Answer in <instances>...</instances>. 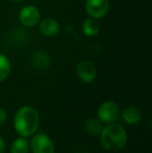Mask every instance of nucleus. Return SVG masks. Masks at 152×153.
Listing matches in <instances>:
<instances>
[{
    "label": "nucleus",
    "instance_id": "nucleus-2",
    "mask_svg": "<svg viewBox=\"0 0 152 153\" xmlns=\"http://www.w3.org/2000/svg\"><path fill=\"white\" fill-rule=\"evenodd\" d=\"M127 132L121 124H106L100 132V143L108 151H119L127 144Z\"/></svg>",
    "mask_w": 152,
    "mask_h": 153
},
{
    "label": "nucleus",
    "instance_id": "nucleus-10",
    "mask_svg": "<svg viewBox=\"0 0 152 153\" xmlns=\"http://www.w3.org/2000/svg\"><path fill=\"white\" fill-rule=\"evenodd\" d=\"M82 31L87 36H96L100 31L99 23L96 21V19L87 18L82 23Z\"/></svg>",
    "mask_w": 152,
    "mask_h": 153
},
{
    "label": "nucleus",
    "instance_id": "nucleus-11",
    "mask_svg": "<svg viewBox=\"0 0 152 153\" xmlns=\"http://www.w3.org/2000/svg\"><path fill=\"white\" fill-rule=\"evenodd\" d=\"M29 142L26 137H19L10 145V153H28Z\"/></svg>",
    "mask_w": 152,
    "mask_h": 153
},
{
    "label": "nucleus",
    "instance_id": "nucleus-16",
    "mask_svg": "<svg viewBox=\"0 0 152 153\" xmlns=\"http://www.w3.org/2000/svg\"><path fill=\"white\" fill-rule=\"evenodd\" d=\"M5 148H6V145H5V142L4 140L0 137V153H4L5 152Z\"/></svg>",
    "mask_w": 152,
    "mask_h": 153
},
{
    "label": "nucleus",
    "instance_id": "nucleus-8",
    "mask_svg": "<svg viewBox=\"0 0 152 153\" xmlns=\"http://www.w3.org/2000/svg\"><path fill=\"white\" fill-rule=\"evenodd\" d=\"M40 31L42 32L43 36L52 38L59 34L61 30L59 23L53 18H45L40 22Z\"/></svg>",
    "mask_w": 152,
    "mask_h": 153
},
{
    "label": "nucleus",
    "instance_id": "nucleus-14",
    "mask_svg": "<svg viewBox=\"0 0 152 153\" xmlns=\"http://www.w3.org/2000/svg\"><path fill=\"white\" fill-rule=\"evenodd\" d=\"M41 56H42V57H39V55L36 54V59H33V64H35L37 67H39V68L43 69V68H45V67L48 66L49 59H44V61H43V59H45V57L47 56V55L44 54V53H42V54H41Z\"/></svg>",
    "mask_w": 152,
    "mask_h": 153
},
{
    "label": "nucleus",
    "instance_id": "nucleus-1",
    "mask_svg": "<svg viewBox=\"0 0 152 153\" xmlns=\"http://www.w3.org/2000/svg\"><path fill=\"white\" fill-rule=\"evenodd\" d=\"M40 127V114L35 107L24 105L14 116V128L19 137H30Z\"/></svg>",
    "mask_w": 152,
    "mask_h": 153
},
{
    "label": "nucleus",
    "instance_id": "nucleus-7",
    "mask_svg": "<svg viewBox=\"0 0 152 153\" xmlns=\"http://www.w3.org/2000/svg\"><path fill=\"white\" fill-rule=\"evenodd\" d=\"M41 13L33 5H26L19 12V21L26 27H33L40 22Z\"/></svg>",
    "mask_w": 152,
    "mask_h": 153
},
{
    "label": "nucleus",
    "instance_id": "nucleus-13",
    "mask_svg": "<svg viewBox=\"0 0 152 153\" xmlns=\"http://www.w3.org/2000/svg\"><path fill=\"white\" fill-rule=\"evenodd\" d=\"M12 65L8 57L0 53V82L4 81L10 74Z\"/></svg>",
    "mask_w": 152,
    "mask_h": 153
},
{
    "label": "nucleus",
    "instance_id": "nucleus-17",
    "mask_svg": "<svg viewBox=\"0 0 152 153\" xmlns=\"http://www.w3.org/2000/svg\"><path fill=\"white\" fill-rule=\"evenodd\" d=\"M10 1H13V2H20V1H23V0H10Z\"/></svg>",
    "mask_w": 152,
    "mask_h": 153
},
{
    "label": "nucleus",
    "instance_id": "nucleus-6",
    "mask_svg": "<svg viewBox=\"0 0 152 153\" xmlns=\"http://www.w3.org/2000/svg\"><path fill=\"white\" fill-rule=\"evenodd\" d=\"M76 75L82 82L92 83L97 76L95 65L90 61H81L76 67Z\"/></svg>",
    "mask_w": 152,
    "mask_h": 153
},
{
    "label": "nucleus",
    "instance_id": "nucleus-9",
    "mask_svg": "<svg viewBox=\"0 0 152 153\" xmlns=\"http://www.w3.org/2000/svg\"><path fill=\"white\" fill-rule=\"evenodd\" d=\"M122 118L124 122H126L128 125H136L142 121V111L136 106H129L125 108L122 113Z\"/></svg>",
    "mask_w": 152,
    "mask_h": 153
},
{
    "label": "nucleus",
    "instance_id": "nucleus-3",
    "mask_svg": "<svg viewBox=\"0 0 152 153\" xmlns=\"http://www.w3.org/2000/svg\"><path fill=\"white\" fill-rule=\"evenodd\" d=\"M29 142V150L33 153H54L55 147L52 140L44 132H36Z\"/></svg>",
    "mask_w": 152,
    "mask_h": 153
},
{
    "label": "nucleus",
    "instance_id": "nucleus-12",
    "mask_svg": "<svg viewBox=\"0 0 152 153\" xmlns=\"http://www.w3.org/2000/svg\"><path fill=\"white\" fill-rule=\"evenodd\" d=\"M85 128L87 133L92 135H97L101 132L102 128H103V124L99 121L98 118H90L85 121Z\"/></svg>",
    "mask_w": 152,
    "mask_h": 153
},
{
    "label": "nucleus",
    "instance_id": "nucleus-4",
    "mask_svg": "<svg viewBox=\"0 0 152 153\" xmlns=\"http://www.w3.org/2000/svg\"><path fill=\"white\" fill-rule=\"evenodd\" d=\"M120 116V107L115 101H105L101 103L97 109V118L102 124H112Z\"/></svg>",
    "mask_w": 152,
    "mask_h": 153
},
{
    "label": "nucleus",
    "instance_id": "nucleus-15",
    "mask_svg": "<svg viewBox=\"0 0 152 153\" xmlns=\"http://www.w3.org/2000/svg\"><path fill=\"white\" fill-rule=\"evenodd\" d=\"M6 120H7V113L5 109L0 107V126L3 125L6 122Z\"/></svg>",
    "mask_w": 152,
    "mask_h": 153
},
{
    "label": "nucleus",
    "instance_id": "nucleus-5",
    "mask_svg": "<svg viewBox=\"0 0 152 153\" xmlns=\"http://www.w3.org/2000/svg\"><path fill=\"white\" fill-rule=\"evenodd\" d=\"M85 12L90 18L101 19L108 13L110 0H85Z\"/></svg>",
    "mask_w": 152,
    "mask_h": 153
}]
</instances>
